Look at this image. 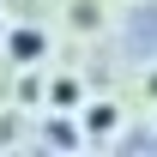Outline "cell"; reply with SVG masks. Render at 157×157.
Instances as JSON below:
<instances>
[{
  "label": "cell",
  "mask_w": 157,
  "mask_h": 157,
  "mask_svg": "<svg viewBox=\"0 0 157 157\" xmlns=\"http://www.w3.org/2000/svg\"><path fill=\"white\" fill-rule=\"evenodd\" d=\"M85 121H91V139H109V133H115V103H91Z\"/></svg>",
  "instance_id": "3957f363"
},
{
  "label": "cell",
  "mask_w": 157,
  "mask_h": 157,
  "mask_svg": "<svg viewBox=\"0 0 157 157\" xmlns=\"http://www.w3.org/2000/svg\"><path fill=\"white\" fill-rule=\"evenodd\" d=\"M6 42H12V55H18L24 67H30V60H42V48H48V42H42V30H12Z\"/></svg>",
  "instance_id": "6da1fadb"
},
{
  "label": "cell",
  "mask_w": 157,
  "mask_h": 157,
  "mask_svg": "<svg viewBox=\"0 0 157 157\" xmlns=\"http://www.w3.org/2000/svg\"><path fill=\"white\" fill-rule=\"evenodd\" d=\"M78 97H85V91H78V78H55V91H48L55 115H73V109H78Z\"/></svg>",
  "instance_id": "7a4b0ae2"
},
{
  "label": "cell",
  "mask_w": 157,
  "mask_h": 157,
  "mask_svg": "<svg viewBox=\"0 0 157 157\" xmlns=\"http://www.w3.org/2000/svg\"><path fill=\"white\" fill-rule=\"evenodd\" d=\"M48 139H55V145H78V127H67V121H55V127H48Z\"/></svg>",
  "instance_id": "277c9868"
}]
</instances>
